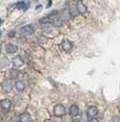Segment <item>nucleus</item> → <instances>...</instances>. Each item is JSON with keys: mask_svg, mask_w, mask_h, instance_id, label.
<instances>
[{"mask_svg": "<svg viewBox=\"0 0 120 122\" xmlns=\"http://www.w3.org/2000/svg\"><path fill=\"white\" fill-rule=\"evenodd\" d=\"M98 115V109L96 107H90L87 111V116H88V119L90 120L92 118H95L96 116Z\"/></svg>", "mask_w": 120, "mask_h": 122, "instance_id": "nucleus-4", "label": "nucleus"}, {"mask_svg": "<svg viewBox=\"0 0 120 122\" xmlns=\"http://www.w3.org/2000/svg\"><path fill=\"white\" fill-rule=\"evenodd\" d=\"M10 78H12V79L18 78V76H19V71L16 70V69H12V70L10 71Z\"/></svg>", "mask_w": 120, "mask_h": 122, "instance_id": "nucleus-15", "label": "nucleus"}, {"mask_svg": "<svg viewBox=\"0 0 120 122\" xmlns=\"http://www.w3.org/2000/svg\"><path fill=\"white\" fill-rule=\"evenodd\" d=\"M61 47H62V49L64 51L69 52V51L72 50V48H73V44H72V42L69 41L68 39H64L62 41V43H61Z\"/></svg>", "mask_w": 120, "mask_h": 122, "instance_id": "nucleus-3", "label": "nucleus"}, {"mask_svg": "<svg viewBox=\"0 0 120 122\" xmlns=\"http://www.w3.org/2000/svg\"><path fill=\"white\" fill-rule=\"evenodd\" d=\"M16 36V31H14V30H12V31L8 34V37H10V38H13V37H15Z\"/></svg>", "mask_w": 120, "mask_h": 122, "instance_id": "nucleus-17", "label": "nucleus"}, {"mask_svg": "<svg viewBox=\"0 0 120 122\" xmlns=\"http://www.w3.org/2000/svg\"><path fill=\"white\" fill-rule=\"evenodd\" d=\"M15 104H16V107H18V105H20L21 104V101H22V99H21V97L20 96H15Z\"/></svg>", "mask_w": 120, "mask_h": 122, "instance_id": "nucleus-16", "label": "nucleus"}, {"mask_svg": "<svg viewBox=\"0 0 120 122\" xmlns=\"http://www.w3.org/2000/svg\"><path fill=\"white\" fill-rule=\"evenodd\" d=\"M16 7L19 10H27V9L29 7V3L27 1H20L16 4Z\"/></svg>", "mask_w": 120, "mask_h": 122, "instance_id": "nucleus-10", "label": "nucleus"}, {"mask_svg": "<svg viewBox=\"0 0 120 122\" xmlns=\"http://www.w3.org/2000/svg\"><path fill=\"white\" fill-rule=\"evenodd\" d=\"M15 87H16V90L18 91V92H23L24 89H25V85L23 81H21V80H17L15 82Z\"/></svg>", "mask_w": 120, "mask_h": 122, "instance_id": "nucleus-12", "label": "nucleus"}, {"mask_svg": "<svg viewBox=\"0 0 120 122\" xmlns=\"http://www.w3.org/2000/svg\"><path fill=\"white\" fill-rule=\"evenodd\" d=\"M1 22H2V20H1V19H0V24H1Z\"/></svg>", "mask_w": 120, "mask_h": 122, "instance_id": "nucleus-20", "label": "nucleus"}, {"mask_svg": "<svg viewBox=\"0 0 120 122\" xmlns=\"http://www.w3.org/2000/svg\"><path fill=\"white\" fill-rule=\"evenodd\" d=\"M20 31H21L22 36H29V35L33 34V31H35V26L31 25V24H27V25L21 27Z\"/></svg>", "mask_w": 120, "mask_h": 122, "instance_id": "nucleus-2", "label": "nucleus"}, {"mask_svg": "<svg viewBox=\"0 0 120 122\" xmlns=\"http://www.w3.org/2000/svg\"><path fill=\"white\" fill-rule=\"evenodd\" d=\"M70 15H71V13L69 12V10H64L63 13H62V15H60V17L62 18L64 21H65V20H68V19L70 18Z\"/></svg>", "mask_w": 120, "mask_h": 122, "instance_id": "nucleus-14", "label": "nucleus"}, {"mask_svg": "<svg viewBox=\"0 0 120 122\" xmlns=\"http://www.w3.org/2000/svg\"><path fill=\"white\" fill-rule=\"evenodd\" d=\"M0 35H1V32H0Z\"/></svg>", "mask_w": 120, "mask_h": 122, "instance_id": "nucleus-21", "label": "nucleus"}, {"mask_svg": "<svg viewBox=\"0 0 120 122\" xmlns=\"http://www.w3.org/2000/svg\"><path fill=\"white\" fill-rule=\"evenodd\" d=\"M19 120H20L21 122H30L32 119H31V117H30V115L28 113H23L22 115H20Z\"/></svg>", "mask_w": 120, "mask_h": 122, "instance_id": "nucleus-13", "label": "nucleus"}, {"mask_svg": "<svg viewBox=\"0 0 120 122\" xmlns=\"http://www.w3.org/2000/svg\"><path fill=\"white\" fill-rule=\"evenodd\" d=\"M53 114H54L55 117H63V116L66 114L65 107H64L63 104H61V103L57 104L54 107V109H53Z\"/></svg>", "mask_w": 120, "mask_h": 122, "instance_id": "nucleus-1", "label": "nucleus"}, {"mask_svg": "<svg viewBox=\"0 0 120 122\" xmlns=\"http://www.w3.org/2000/svg\"><path fill=\"white\" fill-rule=\"evenodd\" d=\"M113 121H119V118H116V117H115V118L113 119Z\"/></svg>", "mask_w": 120, "mask_h": 122, "instance_id": "nucleus-18", "label": "nucleus"}, {"mask_svg": "<svg viewBox=\"0 0 120 122\" xmlns=\"http://www.w3.org/2000/svg\"><path fill=\"white\" fill-rule=\"evenodd\" d=\"M1 87H2V90H3V92H5V93H10V91H12V89H13L12 82H10V80H4V81L2 82Z\"/></svg>", "mask_w": 120, "mask_h": 122, "instance_id": "nucleus-6", "label": "nucleus"}, {"mask_svg": "<svg viewBox=\"0 0 120 122\" xmlns=\"http://www.w3.org/2000/svg\"><path fill=\"white\" fill-rule=\"evenodd\" d=\"M1 48H2V45L0 44V53H1Z\"/></svg>", "mask_w": 120, "mask_h": 122, "instance_id": "nucleus-19", "label": "nucleus"}, {"mask_svg": "<svg viewBox=\"0 0 120 122\" xmlns=\"http://www.w3.org/2000/svg\"><path fill=\"white\" fill-rule=\"evenodd\" d=\"M13 63H14V66H15L16 68H20V67H22V66L24 65V61L22 60L21 56L15 57V59H14V61H13Z\"/></svg>", "mask_w": 120, "mask_h": 122, "instance_id": "nucleus-11", "label": "nucleus"}, {"mask_svg": "<svg viewBox=\"0 0 120 122\" xmlns=\"http://www.w3.org/2000/svg\"><path fill=\"white\" fill-rule=\"evenodd\" d=\"M69 114L72 117H77L79 115V107L76 104H72L69 109Z\"/></svg>", "mask_w": 120, "mask_h": 122, "instance_id": "nucleus-9", "label": "nucleus"}, {"mask_svg": "<svg viewBox=\"0 0 120 122\" xmlns=\"http://www.w3.org/2000/svg\"><path fill=\"white\" fill-rule=\"evenodd\" d=\"M0 105H1V107L3 110L8 111L10 107H12V101H10L8 98H4V99H2V100L0 101Z\"/></svg>", "mask_w": 120, "mask_h": 122, "instance_id": "nucleus-7", "label": "nucleus"}, {"mask_svg": "<svg viewBox=\"0 0 120 122\" xmlns=\"http://www.w3.org/2000/svg\"><path fill=\"white\" fill-rule=\"evenodd\" d=\"M5 50H6V52L7 53H10V54L16 53V52L18 51V46L15 45V44L10 43V44H7V45L5 46Z\"/></svg>", "mask_w": 120, "mask_h": 122, "instance_id": "nucleus-8", "label": "nucleus"}, {"mask_svg": "<svg viewBox=\"0 0 120 122\" xmlns=\"http://www.w3.org/2000/svg\"><path fill=\"white\" fill-rule=\"evenodd\" d=\"M76 10L78 14H85L87 12V7H86V5L83 3L82 0H78V1L76 2Z\"/></svg>", "mask_w": 120, "mask_h": 122, "instance_id": "nucleus-5", "label": "nucleus"}]
</instances>
